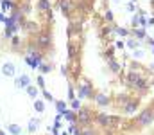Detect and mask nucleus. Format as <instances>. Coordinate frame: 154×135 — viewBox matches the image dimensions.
<instances>
[{"mask_svg": "<svg viewBox=\"0 0 154 135\" xmlns=\"http://www.w3.org/2000/svg\"><path fill=\"white\" fill-rule=\"evenodd\" d=\"M29 85H32V83H31V78L27 74H22L20 78H16V87L18 88H27Z\"/></svg>", "mask_w": 154, "mask_h": 135, "instance_id": "1", "label": "nucleus"}, {"mask_svg": "<svg viewBox=\"0 0 154 135\" xmlns=\"http://www.w3.org/2000/svg\"><path fill=\"white\" fill-rule=\"evenodd\" d=\"M2 74H4V76H9V78H13V76L16 74V70H14V65H13V63H4V65H2Z\"/></svg>", "mask_w": 154, "mask_h": 135, "instance_id": "2", "label": "nucleus"}, {"mask_svg": "<svg viewBox=\"0 0 154 135\" xmlns=\"http://www.w3.org/2000/svg\"><path fill=\"white\" fill-rule=\"evenodd\" d=\"M25 92L29 94V97H32V99H38V87H34V85H29L27 88H25Z\"/></svg>", "mask_w": 154, "mask_h": 135, "instance_id": "3", "label": "nucleus"}, {"mask_svg": "<svg viewBox=\"0 0 154 135\" xmlns=\"http://www.w3.org/2000/svg\"><path fill=\"white\" fill-rule=\"evenodd\" d=\"M45 108H47V104H45L41 99H34V110H36L38 114H43V112H45Z\"/></svg>", "mask_w": 154, "mask_h": 135, "instance_id": "4", "label": "nucleus"}, {"mask_svg": "<svg viewBox=\"0 0 154 135\" xmlns=\"http://www.w3.org/2000/svg\"><path fill=\"white\" fill-rule=\"evenodd\" d=\"M2 9L4 11H13L14 9V2L13 0H2Z\"/></svg>", "mask_w": 154, "mask_h": 135, "instance_id": "5", "label": "nucleus"}, {"mask_svg": "<svg viewBox=\"0 0 154 135\" xmlns=\"http://www.w3.org/2000/svg\"><path fill=\"white\" fill-rule=\"evenodd\" d=\"M7 130H9V133H11V135H20V133H22V128H20L18 124H9V126H7Z\"/></svg>", "mask_w": 154, "mask_h": 135, "instance_id": "6", "label": "nucleus"}, {"mask_svg": "<svg viewBox=\"0 0 154 135\" xmlns=\"http://www.w3.org/2000/svg\"><path fill=\"white\" fill-rule=\"evenodd\" d=\"M39 123H41L39 119H31V121H29V132H31V133H32L34 130H38Z\"/></svg>", "mask_w": 154, "mask_h": 135, "instance_id": "7", "label": "nucleus"}, {"mask_svg": "<svg viewBox=\"0 0 154 135\" xmlns=\"http://www.w3.org/2000/svg\"><path fill=\"white\" fill-rule=\"evenodd\" d=\"M56 108H57L59 115H63V114L66 112V103H63V101H56Z\"/></svg>", "mask_w": 154, "mask_h": 135, "instance_id": "8", "label": "nucleus"}, {"mask_svg": "<svg viewBox=\"0 0 154 135\" xmlns=\"http://www.w3.org/2000/svg\"><path fill=\"white\" fill-rule=\"evenodd\" d=\"M39 70H41V74H47V72H50V65L41 63V65H39Z\"/></svg>", "mask_w": 154, "mask_h": 135, "instance_id": "9", "label": "nucleus"}, {"mask_svg": "<svg viewBox=\"0 0 154 135\" xmlns=\"http://www.w3.org/2000/svg\"><path fill=\"white\" fill-rule=\"evenodd\" d=\"M127 45H129L131 49H134V47H138V45H140V42H138V40H127Z\"/></svg>", "mask_w": 154, "mask_h": 135, "instance_id": "10", "label": "nucleus"}, {"mask_svg": "<svg viewBox=\"0 0 154 135\" xmlns=\"http://www.w3.org/2000/svg\"><path fill=\"white\" fill-rule=\"evenodd\" d=\"M133 34H136L138 38H143V36H145V33H143V31H133Z\"/></svg>", "mask_w": 154, "mask_h": 135, "instance_id": "11", "label": "nucleus"}, {"mask_svg": "<svg viewBox=\"0 0 154 135\" xmlns=\"http://www.w3.org/2000/svg\"><path fill=\"white\" fill-rule=\"evenodd\" d=\"M0 4H2V0H0Z\"/></svg>", "mask_w": 154, "mask_h": 135, "instance_id": "12", "label": "nucleus"}, {"mask_svg": "<svg viewBox=\"0 0 154 135\" xmlns=\"http://www.w3.org/2000/svg\"><path fill=\"white\" fill-rule=\"evenodd\" d=\"M47 135H48V133H47Z\"/></svg>", "mask_w": 154, "mask_h": 135, "instance_id": "13", "label": "nucleus"}]
</instances>
